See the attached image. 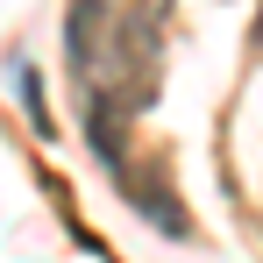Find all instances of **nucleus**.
<instances>
[{"label":"nucleus","mask_w":263,"mask_h":263,"mask_svg":"<svg viewBox=\"0 0 263 263\" xmlns=\"http://www.w3.org/2000/svg\"><path fill=\"white\" fill-rule=\"evenodd\" d=\"M64 43H71V71L86 79L92 100L142 114L157 92V29L149 14H128L114 0H71L64 14Z\"/></svg>","instance_id":"1"},{"label":"nucleus","mask_w":263,"mask_h":263,"mask_svg":"<svg viewBox=\"0 0 263 263\" xmlns=\"http://www.w3.org/2000/svg\"><path fill=\"white\" fill-rule=\"evenodd\" d=\"M121 192H128V199L157 220L164 235H185V206L171 199V185H164V178H135V171H121Z\"/></svg>","instance_id":"2"},{"label":"nucleus","mask_w":263,"mask_h":263,"mask_svg":"<svg viewBox=\"0 0 263 263\" xmlns=\"http://www.w3.org/2000/svg\"><path fill=\"white\" fill-rule=\"evenodd\" d=\"M256 43H263V22H256Z\"/></svg>","instance_id":"3"}]
</instances>
